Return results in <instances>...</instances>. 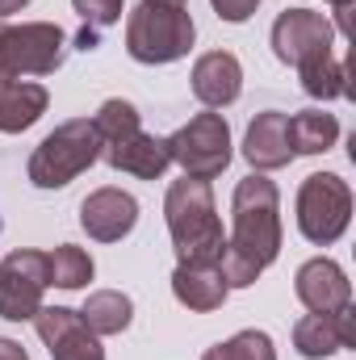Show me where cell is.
<instances>
[{
    "label": "cell",
    "instance_id": "8fae6325",
    "mask_svg": "<svg viewBox=\"0 0 356 360\" xmlns=\"http://www.w3.org/2000/svg\"><path fill=\"white\" fill-rule=\"evenodd\" d=\"M80 226L96 243H122L139 226V201L126 188H113V184L92 188L80 201Z\"/></svg>",
    "mask_w": 356,
    "mask_h": 360
},
{
    "label": "cell",
    "instance_id": "f546056e",
    "mask_svg": "<svg viewBox=\"0 0 356 360\" xmlns=\"http://www.w3.org/2000/svg\"><path fill=\"white\" fill-rule=\"evenodd\" d=\"M143 4H155V8H184L189 0H143Z\"/></svg>",
    "mask_w": 356,
    "mask_h": 360
},
{
    "label": "cell",
    "instance_id": "277c9868",
    "mask_svg": "<svg viewBox=\"0 0 356 360\" xmlns=\"http://www.w3.org/2000/svg\"><path fill=\"white\" fill-rule=\"evenodd\" d=\"M193 42H197V25L184 8L139 4L126 17V55L134 63H147V68L177 63L193 51Z\"/></svg>",
    "mask_w": 356,
    "mask_h": 360
},
{
    "label": "cell",
    "instance_id": "ffe728a7",
    "mask_svg": "<svg viewBox=\"0 0 356 360\" xmlns=\"http://www.w3.org/2000/svg\"><path fill=\"white\" fill-rule=\"evenodd\" d=\"M80 319H84V327H89L96 340L122 335V331L130 327V319H134V302H130L122 289H96V293H89Z\"/></svg>",
    "mask_w": 356,
    "mask_h": 360
},
{
    "label": "cell",
    "instance_id": "e0dca14e",
    "mask_svg": "<svg viewBox=\"0 0 356 360\" xmlns=\"http://www.w3.org/2000/svg\"><path fill=\"white\" fill-rule=\"evenodd\" d=\"M227 293L231 289H227L218 264H177V272H172V297L180 306H189L193 314L222 310Z\"/></svg>",
    "mask_w": 356,
    "mask_h": 360
},
{
    "label": "cell",
    "instance_id": "d4e9b609",
    "mask_svg": "<svg viewBox=\"0 0 356 360\" xmlns=\"http://www.w3.org/2000/svg\"><path fill=\"white\" fill-rule=\"evenodd\" d=\"M72 8L80 13V21L92 30H105V25H117L122 13H126V0H72Z\"/></svg>",
    "mask_w": 356,
    "mask_h": 360
},
{
    "label": "cell",
    "instance_id": "6da1fadb",
    "mask_svg": "<svg viewBox=\"0 0 356 360\" xmlns=\"http://www.w3.org/2000/svg\"><path fill=\"white\" fill-rule=\"evenodd\" d=\"M164 222L177 248V264H218L227 248V231H222L210 180H172L164 193Z\"/></svg>",
    "mask_w": 356,
    "mask_h": 360
},
{
    "label": "cell",
    "instance_id": "cb8c5ba5",
    "mask_svg": "<svg viewBox=\"0 0 356 360\" xmlns=\"http://www.w3.org/2000/svg\"><path fill=\"white\" fill-rule=\"evenodd\" d=\"M201 360H276V348H272V335H268V331L248 327V331H239V335H231V340L205 348Z\"/></svg>",
    "mask_w": 356,
    "mask_h": 360
},
{
    "label": "cell",
    "instance_id": "7a4b0ae2",
    "mask_svg": "<svg viewBox=\"0 0 356 360\" xmlns=\"http://www.w3.org/2000/svg\"><path fill=\"white\" fill-rule=\"evenodd\" d=\"M227 248L260 272L276 264V256H281V193L265 172H252L235 184Z\"/></svg>",
    "mask_w": 356,
    "mask_h": 360
},
{
    "label": "cell",
    "instance_id": "1f68e13d",
    "mask_svg": "<svg viewBox=\"0 0 356 360\" xmlns=\"http://www.w3.org/2000/svg\"><path fill=\"white\" fill-rule=\"evenodd\" d=\"M327 4H344V0H327Z\"/></svg>",
    "mask_w": 356,
    "mask_h": 360
},
{
    "label": "cell",
    "instance_id": "83f0119b",
    "mask_svg": "<svg viewBox=\"0 0 356 360\" xmlns=\"http://www.w3.org/2000/svg\"><path fill=\"white\" fill-rule=\"evenodd\" d=\"M34 0H0V21H8L13 13H21V8H30Z\"/></svg>",
    "mask_w": 356,
    "mask_h": 360
},
{
    "label": "cell",
    "instance_id": "603a6c76",
    "mask_svg": "<svg viewBox=\"0 0 356 360\" xmlns=\"http://www.w3.org/2000/svg\"><path fill=\"white\" fill-rule=\"evenodd\" d=\"M92 126H96L101 143H113V139H126V134L143 130V113L134 109V101H126V96H109V101L96 109Z\"/></svg>",
    "mask_w": 356,
    "mask_h": 360
},
{
    "label": "cell",
    "instance_id": "484cf974",
    "mask_svg": "<svg viewBox=\"0 0 356 360\" xmlns=\"http://www.w3.org/2000/svg\"><path fill=\"white\" fill-rule=\"evenodd\" d=\"M214 4V13L222 17V21H231V25H243L248 17H256V8H260V0H210Z\"/></svg>",
    "mask_w": 356,
    "mask_h": 360
},
{
    "label": "cell",
    "instance_id": "d6986e66",
    "mask_svg": "<svg viewBox=\"0 0 356 360\" xmlns=\"http://www.w3.org/2000/svg\"><path fill=\"white\" fill-rule=\"evenodd\" d=\"M285 139H289L293 155H323L340 139V117L323 113V109H302V113L285 117Z\"/></svg>",
    "mask_w": 356,
    "mask_h": 360
},
{
    "label": "cell",
    "instance_id": "9c48e42d",
    "mask_svg": "<svg viewBox=\"0 0 356 360\" xmlns=\"http://www.w3.org/2000/svg\"><path fill=\"white\" fill-rule=\"evenodd\" d=\"M268 38H272V55L285 68H302V63L327 59L331 46H336L331 21L323 13H314V8H285V13H276Z\"/></svg>",
    "mask_w": 356,
    "mask_h": 360
},
{
    "label": "cell",
    "instance_id": "5b68a950",
    "mask_svg": "<svg viewBox=\"0 0 356 360\" xmlns=\"http://www.w3.org/2000/svg\"><path fill=\"white\" fill-rule=\"evenodd\" d=\"M293 210H298L302 239L314 248H331L336 239H344L352 222V188L340 172H310L298 184Z\"/></svg>",
    "mask_w": 356,
    "mask_h": 360
},
{
    "label": "cell",
    "instance_id": "8992f818",
    "mask_svg": "<svg viewBox=\"0 0 356 360\" xmlns=\"http://www.w3.org/2000/svg\"><path fill=\"white\" fill-rule=\"evenodd\" d=\"M168 151L172 164H180V172L193 180H214L231 168V126L222 113L205 109L197 117H189L177 134H168Z\"/></svg>",
    "mask_w": 356,
    "mask_h": 360
},
{
    "label": "cell",
    "instance_id": "52a82bcc",
    "mask_svg": "<svg viewBox=\"0 0 356 360\" xmlns=\"http://www.w3.org/2000/svg\"><path fill=\"white\" fill-rule=\"evenodd\" d=\"M63 51H68V34L55 21H21V25L4 21V30H0V55H4L8 80L59 72Z\"/></svg>",
    "mask_w": 356,
    "mask_h": 360
},
{
    "label": "cell",
    "instance_id": "4dcf8cb0",
    "mask_svg": "<svg viewBox=\"0 0 356 360\" xmlns=\"http://www.w3.org/2000/svg\"><path fill=\"white\" fill-rule=\"evenodd\" d=\"M0 30H4V21H0ZM8 80V72H4V55H0V84Z\"/></svg>",
    "mask_w": 356,
    "mask_h": 360
},
{
    "label": "cell",
    "instance_id": "44dd1931",
    "mask_svg": "<svg viewBox=\"0 0 356 360\" xmlns=\"http://www.w3.org/2000/svg\"><path fill=\"white\" fill-rule=\"evenodd\" d=\"M298 80H302V92L314 96V101H340V96H348V68L336 55L314 59V63H302L298 68Z\"/></svg>",
    "mask_w": 356,
    "mask_h": 360
},
{
    "label": "cell",
    "instance_id": "ac0fdd59",
    "mask_svg": "<svg viewBox=\"0 0 356 360\" xmlns=\"http://www.w3.org/2000/svg\"><path fill=\"white\" fill-rule=\"evenodd\" d=\"M51 105V92L34 80H4L0 84V134H25Z\"/></svg>",
    "mask_w": 356,
    "mask_h": 360
},
{
    "label": "cell",
    "instance_id": "2e32d148",
    "mask_svg": "<svg viewBox=\"0 0 356 360\" xmlns=\"http://www.w3.org/2000/svg\"><path fill=\"white\" fill-rule=\"evenodd\" d=\"M285 117L281 109H265L252 117L248 134H243V160L252 164V172H276L293 160L289 139H285Z\"/></svg>",
    "mask_w": 356,
    "mask_h": 360
},
{
    "label": "cell",
    "instance_id": "f1b7e54d",
    "mask_svg": "<svg viewBox=\"0 0 356 360\" xmlns=\"http://www.w3.org/2000/svg\"><path fill=\"white\" fill-rule=\"evenodd\" d=\"M76 42H80V46H84V51H92V46H96V30H92V25H84V30H80V38H76Z\"/></svg>",
    "mask_w": 356,
    "mask_h": 360
},
{
    "label": "cell",
    "instance_id": "7402d4cb",
    "mask_svg": "<svg viewBox=\"0 0 356 360\" xmlns=\"http://www.w3.org/2000/svg\"><path fill=\"white\" fill-rule=\"evenodd\" d=\"M46 264H51V285L55 289H84L92 281V256L84 248H76V243H59L55 252H46Z\"/></svg>",
    "mask_w": 356,
    "mask_h": 360
},
{
    "label": "cell",
    "instance_id": "4316f807",
    "mask_svg": "<svg viewBox=\"0 0 356 360\" xmlns=\"http://www.w3.org/2000/svg\"><path fill=\"white\" fill-rule=\"evenodd\" d=\"M0 360H30V352L17 344V340H8V335H0Z\"/></svg>",
    "mask_w": 356,
    "mask_h": 360
},
{
    "label": "cell",
    "instance_id": "3957f363",
    "mask_svg": "<svg viewBox=\"0 0 356 360\" xmlns=\"http://www.w3.org/2000/svg\"><path fill=\"white\" fill-rule=\"evenodd\" d=\"M101 134L89 117H72L63 126H55L30 155V184L34 188H68L80 172H89L101 160Z\"/></svg>",
    "mask_w": 356,
    "mask_h": 360
},
{
    "label": "cell",
    "instance_id": "5bb4252c",
    "mask_svg": "<svg viewBox=\"0 0 356 360\" xmlns=\"http://www.w3.org/2000/svg\"><path fill=\"white\" fill-rule=\"evenodd\" d=\"M293 348L302 360L336 356L344 348H356V310L344 306L336 314H306L293 323Z\"/></svg>",
    "mask_w": 356,
    "mask_h": 360
},
{
    "label": "cell",
    "instance_id": "7c38bea8",
    "mask_svg": "<svg viewBox=\"0 0 356 360\" xmlns=\"http://www.w3.org/2000/svg\"><path fill=\"white\" fill-rule=\"evenodd\" d=\"M293 293H298V302L310 314H336V310L352 306V281H348V272L340 269L336 260H327V256H314V260H306L298 269Z\"/></svg>",
    "mask_w": 356,
    "mask_h": 360
},
{
    "label": "cell",
    "instance_id": "ba28073f",
    "mask_svg": "<svg viewBox=\"0 0 356 360\" xmlns=\"http://www.w3.org/2000/svg\"><path fill=\"white\" fill-rule=\"evenodd\" d=\"M51 285L46 252L17 248L0 260V319L8 323H30L42 310V293Z\"/></svg>",
    "mask_w": 356,
    "mask_h": 360
},
{
    "label": "cell",
    "instance_id": "30bf717a",
    "mask_svg": "<svg viewBox=\"0 0 356 360\" xmlns=\"http://www.w3.org/2000/svg\"><path fill=\"white\" fill-rule=\"evenodd\" d=\"M30 323H34L38 340L46 344L51 360H105L101 340L84 327L80 310H72V306H42Z\"/></svg>",
    "mask_w": 356,
    "mask_h": 360
},
{
    "label": "cell",
    "instance_id": "9a60e30c",
    "mask_svg": "<svg viewBox=\"0 0 356 360\" xmlns=\"http://www.w3.org/2000/svg\"><path fill=\"white\" fill-rule=\"evenodd\" d=\"M193 96L205 105V109H227L239 101L243 92V68L231 51H205L197 63H193Z\"/></svg>",
    "mask_w": 356,
    "mask_h": 360
},
{
    "label": "cell",
    "instance_id": "4fadbf2b",
    "mask_svg": "<svg viewBox=\"0 0 356 360\" xmlns=\"http://www.w3.org/2000/svg\"><path fill=\"white\" fill-rule=\"evenodd\" d=\"M101 160H105L113 172H126V176H139V180H160L172 168L168 139L147 134V130H134V134H126V139L105 143V147H101Z\"/></svg>",
    "mask_w": 356,
    "mask_h": 360
}]
</instances>
